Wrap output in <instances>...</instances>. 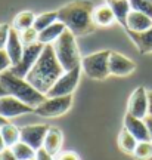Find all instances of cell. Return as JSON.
<instances>
[{"label":"cell","instance_id":"cell-9","mask_svg":"<svg viewBox=\"0 0 152 160\" xmlns=\"http://www.w3.org/2000/svg\"><path fill=\"white\" fill-rule=\"evenodd\" d=\"M28 113H34V108L30 107L27 104H24L22 101L17 99L15 97L11 95H5L0 98V116L5 119H13L18 116L28 114Z\"/></svg>","mask_w":152,"mask_h":160},{"label":"cell","instance_id":"cell-24","mask_svg":"<svg viewBox=\"0 0 152 160\" xmlns=\"http://www.w3.org/2000/svg\"><path fill=\"white\" fill-rule=\"evenodd\" d=\"M58 21V12L52 11V12H45L39 17H36V21H34L33 28H36L37 31H43L45 28H47L49 25H52L53 22Z\"/></svg>","mask_w":152,"mask_h":160},{"label":"cell","instance_id":"cell-7","mask_svg":"<svg viewBox=\"0 0 152 160\" xmlns=\"http://www.w3.org/2000/svg\"><path fill=\"white\" fill-rule=\"evenodd\" d=\"M80 74H81V65L75 67L74 70L65 71L64 74L58 79V82L50 88V91L46 93L47 98H55V97H67V95H73L75 88L78 86Z\"/></svg>","mask_w":152,"mask_h":160},{"label":"cell","instance_id":"cell-2","mask_svg":"<svg viewBox=\"0 0 152 160\" xmlns=\"http://www.w3.org/2000/svg\"><path fill=\"white\" fill-rule=\"evenodd\" d=\"M93 9L95 5L89 0H74L58 9V21L65 25L75 37L90 34L96 28L93 22Z\"/></svg>","mask_w":152,"mask_h":160},{"label":"cell","instance_id":"cell-6","mask_svg":"<svg viewBox=\"0 0 152 160\" xmlns=\"http://www.w3.org/2000/svg\"><path fill=\"white\" fill-rule=\"evenodd\" d=\"M73 105V95L67 97L46 98L39 107L34 108V113L40 117H59L65 114Z\"/></svg>","mask_w":152,"mask_h":160},{"label":"cell","instance_id":"cell-28","mask_svg":"<svg viewBox=\"0 0 152 160\" xmlns=\"http://www.w3.org/2000/svg\"><path fill=\"white\" fill-rule=\"evenodd\" d=\"M37 37H39V31L36 28H33V27L24 30V31H19V39L22 42L24 48L33 45V43H37Z\"/></svg>","mask_w":152,"mask_h":160},{"label":"cell","instance_id":"cell-11","mask_svg":"<svg viewBox=\"0 0 152 160\" xmlns=\"http://www.w3.org/2000/svg\"><path fill=\"white\" fill-rule=\"evenodd\" d=\"M127 113L137 119H145L148 116V91L143 86H139L130 95L127 104Z\"/></svg>","mask_w":152,"mask_h":160},{"label":"cell","instance_id":"cell-39","mask_svg":"<svg viewBox=\"0 0 152 160\" xmlns=\"http://www.w3.org/2000/svg\"><path fill=\"white\" fill-rule=\"evenodd\" d=\"M27 160H36V157H33V159H27Z\"/></svg>","mask_w":152,"mask_h":160},{"label":"cell","instance_id":"cell-17","mask_svg":"<svg viewBox=\"0 0 152 160\" xmlns=\"http://www.w3.org/2000/svg\"><path fill=\"white\" fill-rule=\"evenodd\" d=\"M127 33L140 53H152V27L142 33L136 31H127Z\"/></svg>","mask_w":152,"mask_h":160},{"label":"cell","instance_id":"cell-4","mask_svg":"<svg viewBox=\"0 0 152 160\" xmlns=\"http://www.w3.org/2000/svg\"><path fill=\"white\" fill-rule=\"evenodd\" d=\"M53 51L56 55L58 61L62 65L64 71H69L78 67L81 64V57H80L78 48H77V42H75V36L65 30L59 37H58L53 43Z\"/></svg>","mask_w":152,"mask_h":160},{"label":"cell","instance_id":"cell-13","mask_svg":"<svg viewBox=\"0 0 152 160\" xmlns=\"http://www.w3.org/2000/svg\"><path fill=\"white\" fill-rule=\"evenodd\" d=\"M124 128L137 139V142H143V141H151L149 137V131L148 126L143 119H137L131 114H126L124 117Z\"/></svg>","mask_w":152,"mask_h":160},{"label":"cell","instance_id":"cell-26","mask_svg":"<svg viewBox=\"0 0 152 160\" xmlns=\"http://www.w3.org/2000/svg\"><path fill=\"white\" fill-rule=\"evenodd\" d=\"M135 159L137 160H148L152 157V141H143L137 142L135 151H133Z\"/></svg>","mask_w":152,"mask_h":160},{"label":"cell","instance_id":"cell-3","mask_svg":"<svg viewBox=\"0 0 152 160\" xmlns=\"http://www.w3.org/2000/svg\"><path fill=\"white\" fill-rule=\"evenodd\" d=\"M0 86L5 89L7 95L15 97L17 99L22 101L24 104H27L33 108L39 107L47 98L46 95L40 93L36 88H33L25 79L17 77L11 70H6L0 74Z\"/></svg>","mask_w":152,"mask_h":160},{"label":"cell","instance_id":"cell-30","mask_svg":"<svg viewBox=\"0 0 152 160\" xmlns=\"http://www.w3.org/2000/svg\"><path fill=\"white\" fill-rule=\"evenodd\" d=\"M12 67V62L9 57H7V53H6L5 49H0V74L6 71V70H9Z\"/></svg>","mask_w":152,"mask_h":160},{"label":"cell","instance_id":"cell-1","mask_svg":"<svg viewBox=\"0 0 152 160\" xmlns=\"http://www.w3.org/2000/svg\"><path fill=\"white\" fill-rule=\"evenodd\" d=\"M64 73L65 71H64L62 65L59 64L56 55H55L53 46L45 45L37 62L34 64L33 68L30 70L25 80L33 88H36L40 93L46 95Z\"/></svg>","mask_w":152,"mask_h":160},{"label":"cell","instance_id":"cell-38","mask_svg":"<svg viewBox=\"0 0 152 160\" xmlns=\"http://www.w3.org/2000/svg\"><path fill=\"white\" fill-rule=\"evenodd\" d=\"M5 95H7V93H6V91L3 89V88H2V86H0V98L5 97Z\"/></svg>","mask_w":152,"mask_h":160},{"label":"cell","instance_id":"cell-36","mask_svg":"<svg viewBox=\"0 0 152 160\" xmlns=\"http://www.w3.org/2000/svg\"><path fill=\"white\" fill-rule=\"evenodd\" d=\"M6 148V144H5V141H3V137H2V132H0V153L3 151V150Z\"/></svg>","mask_w":152,"mask_h":160},{"label":"cell","instance_id":"cell-32","mask_svg":"<svg viewBox=\"0 0 152 160\" xmlns=\"http://www.w3.org/2000/svg\"><path fill=\"white\" fill-rule=\"evenodd\" d=\"M36 160H55V159H53V156L49 154V153L41 147V148H39L36 151Z\"/></svg>","mask_w":152,"mask_h":160},{"label":"cell","instance_id":"cell-33","mask_svg":"<svg viewBox=\"0 0 152 160\" xmlns=\"http://www.w3.org/2000/svg\"><path fill=\"white\" fill-rule=\"evenodd\" d=\"M0 160H18V159L15 157L13 151H12L11 148H7V147H6V148L0 153Z\"/></svg>","mask_w":152,"mask_h":160},{"label":"cell","instance_id":"cell-34","mask_svg":"<svg viewBox=\"0 0 152 160\" xmlns=\"http://www.w3.org/2000/svg\"><path fill=\"white\" fill-rule=\"evenodd\" d=\"M145 123L148 126V131H149V137H151V141H152V116H146L145 117Z\"/></svg>","mask_w":152,"mask_h":160},{"label":"cell","instance_id":"cell-22","mask_svg":"<svg viewBox=\"0 0 152 160\" xmlns=\"http://www.w3.org/2000/svg\"><path fill=\"white\" fill-rule=\"evenodd\" d=\"M36 21V15L30 11H24L19 12L17 17L13 18V22H12V28H15L17 31H24L27 28H31L34 25Z\"/></svg>","mask_w":152,"mask_h":160},{"label":"cell","instance_id":"cell-8","mask_svg":"<svg viewBox=\"0 0 152 160\" xmlns=\"http://www.w3.org/2000/svg\"><path fill=\"white\" fill-rule=\"evenodd\" d=\"M43 48H45V45H41L39 42H37V43H33V45H30V46H25L21 61H19L17 65H12L9 70H11L17 77L25 79L27 74L30 73V70L33 68V65L37 62V59H39Z\"/></svg>","mask_w":152,"mask_h":160},{"label":"cell","instance_id":"cell-14","mask_svg":"<svg viewBox=\"0 0 152 160\" xmlns=\"http://www.w3.org/2000/svg\"><path fill=\"white\" fill-rule=\"evenodd\" d=\"M5 51L7 53L9 59H11L12 65H17L21 61L24 53V45L21 42V39H19V31H17L12 27H11V31H9V39H7Z\"/></svg>","mask_w":152,"mask_h":160},{"label":"cell","instance_id":"cell-37","mask_svg":"<svg viewBox=\"0 0 152 160\" xmlns=\"http://www.w3.org/2000/svg\"><path fill=\"white\" fill-rule=\"evenodd\" d=\"M7 123H9V120H7V119H5V117H2V116H0V128H3V126H5V125H7Z\"/></svg>","mask_w":152,"mask_h":160},{"label":"cell","instance_id":"cell-40","mask_svg":"<svg viewBox=\"0 0 152 160\" xmlns=\"http://www.w3.org/2000/svg\"><path fill=\"white\" fill-rule=\"evenodd\" d=\"M151 2H152V0H151Z\"/></svg>","mask_w":152,"mask_h":160},{"label":"cell","instance_id":"cell-10","mask_svg":"<svg viewBox=\"0 0 152 160\" xmlns=\"http://www.w3.org/2000/svg\"><path fill=\"white\" fill-rule=\"evenodd\" d=\"M49 131L47 125H28L21 128V141L30 145L33 150H37L43 147L46 133Z\"/></svg>","mask_w":152,"mask_h":160},{"label":"cell","instance_id":"cell-5","mask_svg":"<svg viewBox=\"0 0 152 160\" xmlns=\"http://www.w3.org/2000/svg\"><path fill=\"white\" fill-rule=\"evenodd\" d=\"M109 55L111 51H101L81 58V70L93 80H105L109 76Z\"/></svg>","mask_w":152,"mask_h":160},{"label":"cell","instance_id":"cell-27","mask_svg":"<svg viewBox=\"0 0 152 160\" xmlns=\"http://www.w3.org/2000/svg\"><path fill=\"white\" fill-rule=\"evenodd\" d=\"M130 8L131 11L142 12L148 15L149 18H152V2L151 0H129Z\"/></svg>","mask_w":152,"mask_h":160},{"label":"cell","instance_id":"cell-18","mask_svg":"<svg viewBox=\"0 0 152 160\" xmlns=\"http://www.w3.org/2000/svg\"><path fill=\"white\" fill-rule=\"evenodd\" d=\"M92 18H93V22H95L96 27H108L114 21H117L112 9L108 5H101V6H97V8H95Z\"/></svg>","mask_w":152,"mask_h":160},{"label":"cell","instance_id":"cell-16","mask_svg":"<svg viewBox=\"0 0 152 160\" xmlns=\"http://www.w3.org/2000/svg\"><path fill=\"white\" fill-rule=\"evenodd\" d=\"M62 142H64V135H62L61 129H58L55 126L49 128V131L46 133L45 142H43V148L52 154L53 157L59 153V150L62 147Z\"/></svg>","mask_w":152,"mask_h":160},{"label":"cell","instance_id":"cell-19","mask_svg":"<svg viewBox=\"0 0 152 160\" xmlns=\"http://www.w3.org/2000/svg\"><path fill=\"white\" fill-rule=\"evenodd\" d=\"M65 30H67L65 25L62 22H59V21H56V22H53L52 25H49L47 28H45L43 31H40L39 37H37V42L41 43V45H52Z\"/></svg>","mask_w":152,"mask_h":160},{"label":"cell","instance_id":"cell-21","mask_svg":"<svg viewBox=\"0 0 152 160\" xmlns=\"http://www.w3.org/2000/svg\"><path fill=\"white\" fill-rule=\"evenodd\" d=\"M0 132H2L3 141H5L7 148L13 147L17 142L21 141V129L17 128L15 125H12V123H7L3 128H0Z\"/></svg>","mask_w":152,"mask_h":160},{"label":"cell","instance_id":"cell-31","mask_svg":"<svg viewBox=\"0 0 152 160\" xmlns=\"http://www.w3.org/2000/svg\"><path fill=\"white\" fill-rule=\"evenodd\" d=\"M55 160H80L78 156L73 153V151H64V153H58Z\"/></svg>","mask_w":152,"mask_h":160},{"label":"cell","instance_id":"cell-12","mask_svg":"<svg viewBox=\"0 0 152 160\" xmlns=\"http://www.w3.org/2000/svg\"><path fill=\"white\" fill-rule=\"evenodd\" d=\"M136 70V64L118 52H112L109 55V74L117 77H126Z\"/></svg>","mask_w":152,"mask_h":160},{"label":"cell","instance_id":"cell-29","mask_svg":"<svg viewBox=\"0 0 152 160\" xmlns=\"http://www.w3.org/2000/svg\"><path fill=\"white\" fill-rule=\"evenodd\" d=\"M11 25L9 24H0V49H5L7 39H9Z\"/></svg>","mask_w":152,"mask_h":160},{"label":"cell","instance_id":"cell-15","mask_svg":"<svg viewBox=\"0 0 152 160\" xmlns=\"http://www.w3.org/2000/svg\"><path fill=\"white\" fill-rule=\"evenodd\" d=\"M152 27V18H149L148 15L142 13V12L131 11L127 17L126 21V30L127 31H136V33H142L146 31Z\"/></svg>","mask_w":152,"mask_h":160},{"label":"cell","instance_id":"cell-20","mask_svg":"<svg viewBox=\"0 0 152 160\" xmlns=\"http://www.w3.org/2000/svg\"><path fill=\"white\" fill-rule=\"evenodd\" d=\"M107 5L112 9L114 15H115V19L126 28L127 17H129V13L131 12L129 0H107Z\"/></svg>","mask_w":152,"mask_h":160},{"label":"cell","instance_id":"cell-35","mask_svg":"<svg viewBox=\"0 0 152 160\" xmlns=\"http://www.w3.org/2000/svg\"><path fill=\"white\" fill-rule=\"evenodd\" d=\"M148 116H152V91L148 92Z\"/></svg>","mask_w":152,"mask_h":160},{"label":"cell","instance_id":"cell-23","mask_svg":"<svg viewBox=\"0 0 152 160\" xmlns=\"http://www.w3.org/2000/svg\"><path fill=\"white\" fill-rule=\"evenodd\" d=\"M118 145H120V148L123 150L124 153H127V154H133L136 145H137V139H136V138L133 137V135H131L126 128H124L123 131L120 132Z\"/></svg>","mask_w":152,"mask_h":160},{"label":"cell","instance_id":"cell-25","mask_svg":"<svg viewBox=\"0 0 152 160\" xmlns=\"http://www.w3.org/2000/svg\"><path fill=\"white\" fill-rule=\"evenodd\" d=\"M11 150L13 151V154H15V157L18 160H27V159L36 157V150H33L30 145H27L22 141L17 142L13 147H11Z\"/></svg>","mask_w":152,"mask_h":160}]
</instances>
